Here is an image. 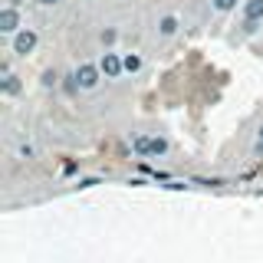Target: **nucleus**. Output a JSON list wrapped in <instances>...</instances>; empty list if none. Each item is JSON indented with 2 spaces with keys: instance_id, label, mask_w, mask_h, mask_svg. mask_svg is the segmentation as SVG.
Here are the masks:
<instances>
[{
  "instance_id": "9d476101",
  "label": "nucleus",
  "mask_w": 263,
  "mask_h": 263,
  "mask_svg": "<svg viewBox=\"0 0 263 263\" xmlns=\"http://www.w3.org/2000/svg\"><path fill=\"white\" fill-rule=\"evenodd\" d=\"M115 40H119V30H115V27H102V30H99V43H102L105 49H112Z\"/></svg>"
},
{
  "instance_id": "20e7f679",
  "label": "nucleus",
  "mask_w": 263,
  "mask_h": 263,
  "mask_svg": "<svg viewBox=\"0 0 263 263\" xmlns=\"http://www.w3.org/2000/svg\"><path fill=\"white\" fill-rule=\"evenodd\" d=\"M99 69H102L105 79H122L125 76V63H122V53H115V49H105L102 56H99Z\"/></svg>"
},
{
  "instance_id": "4468645a",
  "label": "nucleus",
  "mask_w": 263,
  "mask_h": 263,
  "mask_svg": "<svg viewBox=\"0 0 263 263\" xmlns=\"http://www.w3.org/2000/svg\"><path fill=\"white\" fill-rule=\"evenodd\" d=\"M253 152H257V155H263V125H260V132H257V142H253Z\"/></svg>"
},
{
  "instance_id": "f257e3e1",
  "label": "nucleus",
  "mask_w": 263,
  "mask_h": 263,
  "mask_svg": "<svg viewBox=\"0 0 263 263\" xmlns=\"http://www.w3.org/2000/svg\"><path fill=\"white\" fill-rule=\"evenodd\" d=\"M168 138L164 135H132V152L138 155V158H161V155H168Z\"/></svg>"
},
{
  "instance_id": "423d86ee",
  "label": "nucleus",
  "mask_w": 263,
  "mask_h": 263,
  "mask_svg": "<svg viewBox=\"0 0 263 263\" xmlns=\"http://www.w3.org/2000/svg\"><path fill=\"white\" fill-rule=\"evenodd\" d=\"M263 23V0H243V33H257Z\"/></svg>"
},
{
  "instance_id": "6e6552de",
  "label": "nucleus",
  "mask_w": 263,
  "mask_h": 263,
  "mask_svg": "<svg viewBox=\"0 0 263 263\" xmlns=\"http://www.w3.org/2000/svg\"><path fill=\"white\" fill-rule=\"evenodd\" d=\"M23 92V82H20V76H0V96H7V99H13V96H20Z\"/></svg>"
},
{
  "instance_id": "ddd939ff",
  "label": "nucleus",
  "mask_w": 263,
  "mask_h": 263,
  "mask_svg": "<svg viewBox=\"0 0 263 263\" xmlns=\"http://www.w3.org/2000/svg\"><path fill=\"white\" fill-rule=\"evenodd\" d=\"M33 155H36V148H33L30 142H23V145H20V158H27V161H30Z\"/></svg>"
},
{
  "instance_id": "1a4fd4ad",
  "label": "nucleus",
  "mask_w": 263,
  "mask_h": 263,
  "mask_svg": "<svg viewBox=\"0 0 263 263\" xmlns=\"http://www.w3.org/2000/svg\"><path fill=\"white\" fill-rule=\"evenodd\" d=\"M122 63H125V72H128V76H135V72H142V66H145L142 53H122Z\"/></svg>"
},
{
  "instance_id": "9b49d317",
  "label": "nucleus",
  "mask_w": 263,
  "mask_h": 263,
  "mask_svg": "<svg viewBox=\"0 0 263 263\" xmlns=\"http://www.w3.org/2000/svg\"><path fill=\"white\" fill-rule=\"evenodd\" d=\"M237 4H240V0H211L214 13H234V10H237Z\"/></svg>"
},
{
  "instance_id": "7ed1b4c3",
  "label": "nucleus",
  "mask_w": 263,
  "mask_h": 263,
  "mask_svg": "<svg viewBox=\"0 0 263 263\" xmlns=\"http://www.w3.org/2000/svg\"><path fill=\"white\" fill-rule=\"evenodd\" d=\"M72 72H76V82H79L82 92H92L99 82L105 79V76H102V69H99V63H79Z\"/></svg>"
},
{
  "instance_id": "39448f33",
  "label": "nucleus",
  "mask_w": 263,
  "mask_h": 263,
  "mask_svg": "<svg viewBox=\"0 0 263 263\" xmlns=\"http://www.w3.org/2000/svg\"><path fill=\"white\" fill-rule=\"evenodd\" d=\"M20 30H23V16H20V7L7 4L4 10H0V33H4V36H16Z\"/></svg>"
},
{
  "instance_id": "2eb2a0df",
  "label": "nucleus",
  "mask_w": 263,
  "mask_h": 263,
  "mask_svg": "<svg viewBox=\"0 0 263 263\" xmlns=\"http://www.w3.org/2000/svg\"><path fill=\"white\" fill-rule=\"evenodd\" d=\"M40 4H46V7H53V4H60V0H40Z\"/></svg>"
},
{
  "instance_id": "f03ea898",
  "label": "nucleus",
  "mask_w": 263,
  "mask_h": 263,
  "mask_svg": "<svg viewBox=\"0 0 263 263\" xmlns=\"http://www.w3.org/2000/svg\"><path fill=\"white\" fill-rule=\"evenodd\" d=\"M36 43H40V33L33 30V27H23L16 36H10V53L20 56V60H27L33 49H36Z\"/></svg>"
},
{
  "instance_id": "f8f14e48",
  "label": "nucleus",
  "mask_w": 263,
  "mask_h": 263,
  "mask_svg": "<svg viewBox=\"0 0 263 263\" xmlns=\"http://www.w3.org/2000/svg\"><path fill=\"white\" fill-rule=\"evenodd\" d=\"M40 82H43V89H53L56 82H60V72H56V69H43V79H40Z\"/></svg>"
},
{
  "instance_id": "0eeeda50",
  "label": "nucleus",
  "mask_w": 263,
  "mask_h": 263,
  "mask_svg": "<svg viewBox=\"0 0 263 263\" xmlns=\"http://www.w3.org/2000/svg\"><path fill=\"white\" fill-rule=\"evenodd\" d=\"M178 30H181V16L178 13H164V16H158V23H155L158 40H175Z\"/></svg>"
}]
</instances>
